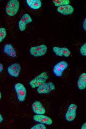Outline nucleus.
<instances>
[{
	"mask_svg": "<svg viewBox=\"0 0 86 129\" xmlns=\"http://www.w3.org/2000/svg\"><path fill=\"white\" fill-rule=\"evenodd\" d=\"M55 88V85L52 82H45L37 87V92L39 94H46L54 90Z\"/></svg>",
	"mask_w": 86,
	"mask_h": 129,
	"instance_id": "0eeeda50",
	"label": "nucleus"
},
{
	"mask_svg": "<svg viewBox=\"0 0 86 129\" xmlns=\"http://www.w3.org/2000/svg\"><path fill=\"white\" fill-rule=\"evenodd\" d=\"M81 129H86V123H85L82 126Z\"/></svg>",
	"mask_w": 86,
	"mask_h": 129,
	"instance_id": "5701e85b",
	"label": "nucleus"
},
{
	"mask_svg": "<svg viewBox=\"0 0 86 129\" xmlns=\"http://www.w3.org/2000/svg\"><path fill=\"white\" fill-rule=\"evenodd\" d=\"M74 10V7L69 4L59 6L57 8V12L64 15L71 14L73 13Z\"/></svg>",
	"mask_w": 86,
	"mask_h": 129,
	"instance_id": "ddd939ff",
	"label": "nucleus"
},
{
	"mask_svg": "<svg viewBox=\"0 0 86 129\" xmlns=\"http://www.w3.org/2000/svg\"><path fill=\"white\" fill-rule=\"evenodd\" d=\"M14 87L18 100L21 102L24 101L26 95V90L25 86L23 84L19 83L15 84Z\"/></svg>",
	"mask_w": 86,
	"mask_h": 129,
	"instance_id": "20e7f679",
	"label": "nucleus"
},
{
	"mask_svg": "<svg viewBox=\"0 0 86 129\" xmlns=\"http://www.w3.org/2000/svg\"><path fill=\"white\" fill-rule=\"evenodd\" d=\"M33 119L37 122L48 125H51L53 123L50 117L43 114H36L33 116Z\"/></svg>",
	"mask_w": 86,
	"mask_h": 129,
	"instance_id": "9d476101",
	"label": "nucleus"
},
{
	"mask_svg": "<svg viewBox=\"0 0 86 129\" xmlns=\"http://www.w3.org/2000/svg\"><path fill=\"white\" fill-rule=\"evenodd\" d=\"M4 68V66L3 64L0 63V75L1 72L3 71Z\"/></svg>",
	"mask_w": 86,
	"mask_h": 129,
	"instance_id": "4be33fe9",
	"label": "nucleus"
},
{
	"mask_svg": "<svg viewBox=\"0 0 86 129\" xmlns=\"http://www.w3.org/2000/svg\"><path fill=\"white\" fill-rule=\"evenodd\" d=\"M68 66L67 63L65 61H62L58 62L54 66L53 71L56 76L60 77L62 75L64 71Z\"/></svg>",
	"mask_w": 86,
	"mask_h": 129,
	"instance_id": "39448f33",
	"label": "nucleus"
},
{
	"mask_svg": "<svg viewBox=\"0 0 86 129\" xmlns=\"http://www.w3.org/2000/svg\"><path fill=\"white\" fill-rule=\"evenodd\" d=\"M20 3L18 0H10L6 4L5 10L6 14L11 16L16 15L18 12Z\"/></svg>",
	"mask_w": 86,
	"mask_h": 129,
	"instance_id": "f03ea898",
	"label": "nucleus"
},
{
	"mask_svg": "<svg viewBox=\"0 0 86 129\" xmlns=\"http://www.w3.org/2000/svg\"><path fill=\"white\" fill-rule=\"evenodd\" d=\"M77 107L76 104H71L69 106L65 114V118L68 122L73 121L76 116V111Z\"/></svg>",
	"mask_w": 86,
	"mask_h": 129,
	"instance_id": "6e6552de",
	"label": "nucleus"
},
{
	"mask_svg": "<svg viewBox=\"0 0 86 129\" xmlns=\"http://www.w3.org/2000/svg\"><path fill=\"white\" fill-rule=\"evenodd\" d=\"M49 78L47 73L43 72L30 81L29 84L32 88L34 89L45 82Z\"/></svg>",
	"mask_w": 86,
	"mask_h": 129,
	"instance_id": "f257e3e1",
	"label": "nucleus"
},
{
	"mask_svg": "<svg viewBox=\"0 0 86 129\" xmlns=\"http://www.w3.org/2000/svg\"><path fill=\"white\" fill-rule=\"evenodd\" d=\"M83 29L85 31H86V18L84 19L83 24Z\"/></svg>",
	"mask_w": 86,
	"mask_h": 129,
	"instance_id": "412c9836",
	"label": "nucleus"
},
{
	"mask_svg": "<svg viewBox=\"0 0 86 129\" xmlns=\"http://www.w3.org/2000/svg\"><path fill=\"white\" fill-rule=\"evenodd\" d=\"M32 19L28 13L24 14L22 17L18 22V27L20 31L21 32L24 31L26 29V25L31 22Z\"/></svg>",
	"mask_w": 86,
	"mask_h": 129,
	"instance_id": "1a4fd4ad",
	"label": "nucleus"
},
{
	"mask_svg": "<svg viewBox=\"0 0 86 129\" xmlns=\"http://www.w3.org/2000/svg\"><path fill=\"white\" fill-rule=\"evenodd\" d=\"M3 118L1 115L0 113V123L3 121Z\"/></svg>",
	"mask_w": 86,
	"mask_h": 129,
	"instance_id": "b1692460",
	"label": "nucleus"
},
{
	"mask_svg": "<svg viewBox=\"0 0 86 129\" xmlns=\"http://www.w3.org/2000/svg\"><path fill=\"white\" fill-rule=\"evenodd\" d=\"M32 108L33 112L36 114H43L45 112V109L41 102L36 100L32 104Z\"/></svg>",
	"mask_w": 86,
	"mask_h": 129,
	"instance_id": "f8f14e48",
	"label": "nucleus"
},
{
	"mask_svg": "<svg viewBox=\"0 0 86 129\" xmlns=\"http://www.w3.org/2000/svg\"><path fill=\"white\" fill-rule=\"evenodd\" d=\"M7 35L6 29L4 28H0V43L5 38Z\"/></svg>",
	"mask_w": 86,
	"mask_h": 129,
	"instance_id": "a211bd4d",
	"label": "nucleus"
},
{
	"mask_svg": "<svg viewBox=\"0 0 86 129\" xmlns=\"http://www.w3.org/2000/svg\"><path fill=\"white\" fill-rule=\"evenodd\" d=\"M26 2L30 7L33 9H39L42 5L40 0H26Z\"/></svg>",
	"mask_w": 86,
	"mask_h": 129,
	"instance_id": "dca6fc26",
	"label": "nucleus"
},
{
	"mask_svg": "<svg viewBox=\"0 0 86 129\" xmlns=\"http://www.w3.org/2000/svg\"><path fill=\"white\" fill-rule=\"evenodd\" d=\"M52 50L56 55L59 57L64 56L65 57H68L71 54L69 50L65 47H60L55 46L53 47Z\"/></svg>",
	"mask_w": 86,
	"mask_h": 129,
	"instance_id": "9b49d317",
	"label": "nucleus"
},
{
	"mask_svg": "<svg viewBox=\"0 0 86 129\" xmlns=\"http://www.w3.org/2000/svg\"><path fill=\"white\" fill-rule=\"evenodd\" d=\"M1 92L0 91V100L1 99Z\"/></svg>",
	"mask_w": 86,
	"mask_h": 129,
	"instance_id": "393cba45",
	"label": "nucleus"
},
{
	"mask_svg": "<svg viewBox=\"0 0 86 129\" xmlns=\"http://www.w3.org/2000/svg\"><path fill=\"white\" fill-rule=\"evenodd\" d=\"M52 1L55 6L58 7L68 5L70 3L69 0H53Z\"/></svg>",
	"mask_w": 86,
	"mask_h": 129,
	"instance_id": "f3484780",
	"label": "nucleus"
},
{
	"mask_svg": "<svg viewBox=\"0 0 86 129\" xmlns=\"http://www.w3.org/2000/svg\"><path fill=\"white\" fill-rule=\"evenodd\" d=\"M46 129L45 125L41 123L36 124L30 128L31 129Z\"/></svg>",
	"mask_w": 86,
	"mask_h": 129,
	"instance_id": "6ab92c4d",
	"label": "nucleus"
},
{
	"mask_svg": "<svg viewBox=\"0 0 86 129\" xmlns=\"http://www.w3.org/2000/svg\"><path fill=\"white\" fill-rule=\"evenodd\" d=\"M77 84L80 90L85 89L86 87V73H84L80 76L78 80Z\"/></svg>",
	"mask_w": 86,
	"mask_h": 129,
	"instance_id": "2eb2a0df",
	"label": "nucleus"
},
{
	"mask_svg": "<svg viewBox=\"0 0 86 129\" xmlns=\"http://www.w3.org/2000/svg\"><path fill=\"white\" fill-rule=\"evenodd\" d=\"M21 70V67L20 64L15 63L11 64L7 67V72L10 76L16 78L19 75Z\"/></svg>",
	"mask_w": 86,
	"mask_h": 129,
	"instance_id": "423d86ee",
	"label": "nucleus"
},
{
	"mask_svg": "<svg viewBox=\"0 0 86 129\" xmlns=\"http://www.w3.org/2000/svg\"><path fill=\"white\" fill-rule=\"evenodd\" d=\"M3 52L4 54L11 58H15L17 55L15 49L10 43H6L4 45Z\"/></svg>",
	"mask_w": 86,
	"mask_h": 129,
	"instance_id": "4468645a",
	"label": "nucleus"
},
{
	"mask_svg": "<svg viewBox=\"0 0 86 129\" xmlns=\"http://www.w3.org/2000/svg\"><path fill=\"white\" fill-rule=\"evenodd\" d=\"M80 53L82 56H86V43L84 44L81 47L80 49Z\"/></svg>",
	"mask_w": 86,
	"mask_h": 129,
	"instance_id": "aec40b11",
	"label": "nucleus"
},
{
	"mask_svg": "<svg viewBox=\"0 0 86 129\" xmlns=\"http://www.w3.org/2000/svg\"><path fill=\"white\" fill-rule=\"evenodd\" d=\"M47 49V46L45 44H42L37 46L31 47L30 49V54L35 57H41L45 55Z\"/></svg>",
	"mask_w": 86,
	"mask_h": 129,
	"instance_id": "7ed1b4c3",
	"label": "nucleus"
}]
</instances>
